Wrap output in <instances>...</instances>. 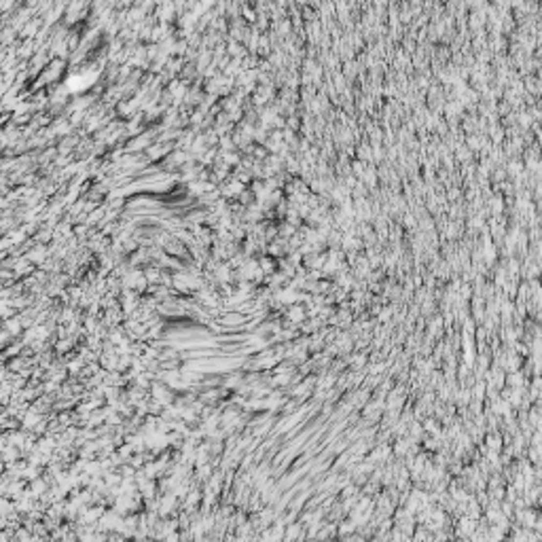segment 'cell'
I'll return each mask as SVG.
<instances>
[{"mask_svg":"<svg viewBox=\"0 0 542 542\" xmlns=\"http://www.w3.org/2000/svg\"><path fill=\"white\" fill-rule=\"evenodd\" d=\"M475 530H477V521L464 515V517L460 519V525H457L455 532H457V536H460V538H468V536H473V534H475Z\"/></svg>","mask_w":542,"mask_h":542,"instance_id":"obj_1","label":"cell"},{"mask_svg":"<svg viewBox=\"0 0 542 542\" xmlns=\"http://www.w3.org/2000/svg\"><path fill=\"white\" fill-rule=\"evenodd\" d=\"M356 530H358V527L354 525V521H346V523H341L339 534H341V536H349V534H354Z\"/></svg>","mask_w":542,"mask_h":542,"instance_id":"obj_2","label":"cell"}]
</instances>
